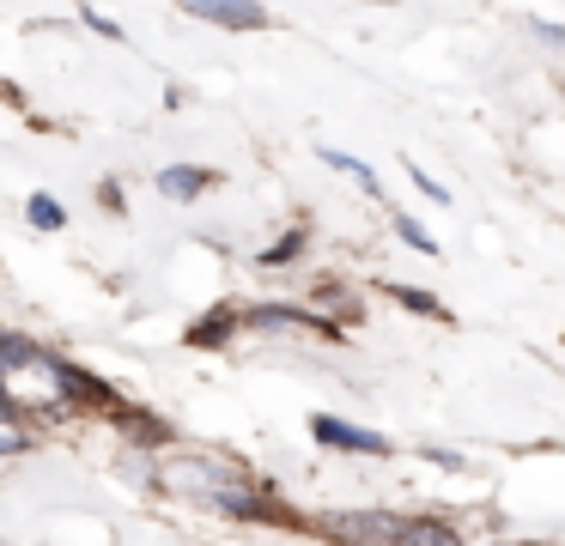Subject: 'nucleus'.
Wrapping results in <instances>:
<instances>
[{
	"mask_svg": "<svg viewBox=\"0 0 565 546\" xmlns=\"http://www.w3.org/2000/svg\"><path fill=\"white\" fill-rule=\"evenodd\" d=\"M213 170L207 164H171V170H159V194L164 201H195V194H207L213 189Z\"/></svg>",
	"mask_w": 565,
	"mask_h": 546,
	"instance_id": "obj_6",
	"label": "nucleus"
},
{
	"mask_svg": "<svg viewBox=\"0 0 565 546\" xmlns=\"http://www.w3.org/2000/svg\"><path fill=\"white\" fill-rule=\"evenodd\" d=\"M383 291H390V303H402V310L426 315V322H456V315H450V303H438L431 291H419V286H402V279H383Z\"/></svg>",
	"mask_w": 565,
	"mask_h": 546,
	"instance_id": "obj_8",
	"label": "nucleus"
},
{
	"mask_svg": "<svg viewBox=\"0 0 565 546\" xmlns=\"http://www.w3.org/2000/svg\"><path fill=\"white\" fill-rule=\"evenodd\" d=\"M31 449V437H19L13 425H7V431H0V456H25Z\"/></svg>",
	"mask_w": 565,
	"mask_h": 546,
	"instance_id": "obj_16",
	"label": "nucleus"
},
{
	"mask_svg": "<svg viewBox=\"0 0 565 546\" xmlns=\"http://www.w3.org/2000/svg\"><path fill=\"white\" fill-rule=\"evenodd\" d=\"M310 437L322 449H341V456H390V437L371 431V425H353V419H334V413H317L310 419Z\"/></svg>",
	"mask_w": 565,
	"mask_h": 546,
	"instance_id": "obj_3",
	"label": "nucleus"
},
{
	"mask_svg": "<svg viewBox=\"0 0 565 546\" xmlns=\"http://www.w3.org/2000/svg\"><path fill=\"white\" fill-rule=\"evenodd\" d=\"M237 328H244V303H213L207 315H201V322H189V346H201V352H220L225 340L237 334Z\"/></svg>",
	"mask_w": 565,
	"mask_h": 546,
	"instance_id": "obj_5",
	"label": "nucleus"
},
{
	"mask_svg": "<svg viewBox=\"0 0 565 546\" xmlns=\"http://www.w3.org/2000/svg\"><path fill=\"white\" fill-rule=\"evenodd\" d=\"M110 419L116 425H122V431L128 437H135V443H147V449H164V443H171V425H164V419H152V413L147 407H128V400H116V413H110Z\"/></svg>",
	"mask_w": 565,
	"mask_h": 546,
	"instance_id": "obj_7",
	"label": "nucleus"
},
{
	"mask_svg": "<svg viewBox=\"0 0 565 546\" xmlns=\"http://www.w3.org/2000/svg\"><path fill=\"white\" fill-rule=\"evenodd\" d=\"M25 218H31L38 231H62V225H67V206L55 201V194H31V201H25Z\"/></svg>",
	"mask_w": 565,
	"mask_h": 546,
	"instance_id": "obj_12",
	"label": "nucleus"
},
{
	"mask_svg": "<svg viewBox=\"0 0 565 546\" xmlns=\"http://www.w3.org/2000/svg\"><path fill=\"white\" fill-rule=\"evenodd\" d=\"M183 12L201 24H220V31H268L262 0H183Z\"/></svg>",
	"mask_w": 565,
	"mask_h": 546,
	"instance_id": "obj_4",
	"label": "nucleus"
},
{
	"mask_svg": "<svg viewBox=\"0 0 565 546\" xmlns=\"http://www.w3.org/2000/svg\"><path fill=\"white\" fill-rule=\"evenodd\" d=\"M98 201L110 206V213H122V182H116V176H110V182H98Z\"/></svg>",
	"mask_w": 565,
	"mask_h": 546,
	"instance_id": "obj_17",
	"label": "nucleus"
},
{
	"mask_svg": "<svg viewBox=\"0 0 565 546\" xmlns=\"http://www.w3.org/2000/svg\"><path fill=\"white\" fill-rule=\"evenodd\" d=\"M305 243H310V225H292L280 243H274V249H262V255H256V267H292L298 255H305Z\"/></svg>",
	"mask_w": 565,
	"mask_h": 546,
	"instance_id": "obj_10",
	"label": "nucleus"
},
{
	"mask_svg": "<svg viewBox=\"0 0 565 546\" xmlns=\"http://www.w3.org/2000/svg\"><path fill=\"white\" fill-rule=\"evenodd\" d=\"M38 371H50V383H55V407L62 413H116V388L104 383V376H92V371H79L74 358H62V352H38Z\"/></svg>",
	"mask_w": 565,
	"mask_h": 546,
	"instance_id": "obj_2",
	"label": "nucleus"
},
{
	"mask_svg": "<svg viewBox=\"0 0 565 546\" xmlns=\"http://www.w3.org/2000/svg\"><path fill=\"white\" fill-rule=\"evenodd\" d=\"M535 36H541L547 49H565V31H559V24H535Z\"/></svg>",
	"mask_w": 565,
	"mask_h": 546,
	"instance_id": "obj_18",
	"label": "nucleus"
},
{
	"mask_svg": "<svg viewBox=\"0 0 565 546\" xmlns=\"http://www.w3.org/2000/svg\"><path fill=\"white\" fill-rule=\"evenodd\" d=\"M0 425H25V400H19L7 383H0Z\"/></svg>",
	"mask_w": 565,
	"mask_h": 546,
	"instance_id": "obj_14",
	"label": "nucleus"
},
{
	"mask_svg": "<svg viewBox=\"0 0 565 546\" xmlns=\"http://www.w3.org/2000/svg\"><path fill=\"white\" fill-rule=\"evenodd\" d=\"M407 176H414V189H419V194H431V201H438V206H450V194H444L438 182L426 176V170H414V164H407Z\"/></svg>",
	"mask_w": 565,
	"mask_h": 546,
	"instance_id": "obj_15",
	"label": "nucleus"
},
{
	"mask_svg": "<svg viewBox=\"0 0 565 546\" xmlns=\"http://www.w3.org/2000/svg\"><path fill=\"white\" fill-rule=\"evenodd\" d=\"M322 534H341V540H456L450 522H438V516H390V510L334 516V522H322Z\"/></svg>",
	"mask_w": 565,
	"mask_h": 546,
	"instance_id": "obj_1",
	"label": "nucleus"
},
{
	"mask_svg": "<svg viewBox=\"0 0 565 546\" xmlns=\"http://www.w3.org/2000/svg\"><path fill=\"white\" fill-rule=\"evenodd\" d=\"M322 164H334V170H347V176L359 182L365 194H383V182H377V170L365 164V158H347V152H334V146H322Z\"/></svg>",
	"mask_w": 565,
	"mask_h": 546,
	"instance_id": "obj_11",
	"label": "nucleus"
},
{
	"mask_svg": "<svg viewBox=\"0 0 565 546\" xmlns=\"http://www.w3.org/2000/svg\"><path fill=\"white\" fill-rule=\"evenodd\" d=\"M390 225H395V237H402L407 249H419V255H438V243H431V237H426V231H419L407 213H390Z\"/></svg>",
	"mask_w": 565,
	"mask_h": 546,
	"instance_id": "obj_13",
	"label": "nucleus"
},
{
	"mask_svg": "<svg viewBox=\"0 0 565 546\" xmlns=\"http://www.w3.org/2000/svg\"><path fill=\"white\" fill-rule=\"evenodd\" d=\"M31 364H38V340H25L19 328H0V376L31 371Z\"/></svg>",
	"mask_w": 565,
	"mask_h": 546,
	"instance_id": "obj_9",
	"label": "nucleus"
}]
</instances>
